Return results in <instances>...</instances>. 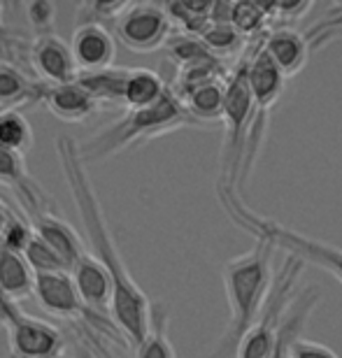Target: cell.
Instances as JSON below:
<instances>
[{"label":"cell","instance_id":"2e32d148","mask_svg":"<svg viewBox=\"0 0 342 358\" xmlns=\"http://www.w3.org/2000/svg\"><path fill=\"white\" fill-rule=\"evenodd\" d=\"M35 270L28 266L26 256L0 247V296L12 303H21L35 296Z\"/></svg>","mask_w":342,"mask_h":358},{"label":"cell","instance_id":"ac0fdd59","mask_svg":"<svg viewBox=\"0 0 342 358\" xmlns=\"http://www.w3.org/2000/svg\"><path fill=\"white\" fill-rule=\"evenodd\" d=\"M45 84L33 82L31 77L10 61L0 59V107L3 110H17L19 105L40 103Z\"/></svg>","mask_w":342,"mask_h":358},{"label":"cell","instance_id":"d6986e66","mask_svg":"<svg viewBox=\"0 0 342 358\" xmlns=\"http://www.w3.org/2000/svg\"><path fill=\"white\" fill-rule=\"evenodd\" d=\"M168 84L159 73L149 68H131L124 89V107L126 110H145L161 103L168 93Z\"/></svg>","mask_w":342,"mask_h":358},{"label":"cell","instance_id":"f546056e","mask_svg":"<svg viewBox=\"0 0 342 358\" xmlns=\"http://www.w3.org/2000/svg\"><path fill=\"white\" fill-rule=\"evenodd\" d=\"M12 210L7 207L3 200H0V235H3V231H5V226L10 224V219H12Z\"/></svg>","mask_w":342,"mask_h":358},{"label":"cell","instance_id":"8fae6325","mask_svg":"<svg viewBox=\"0 0 342 358\" xmlns=\"http://www.w3.org/2000/svg\"><path fill=\"white\" fill-rule=\"evenodd\" d=\"M31 66L42 84H68L80 77L70 45L56 33L38 35L31 47Z\"/></svg>","mask_w":342,"mask_h":358},{"label":"cell","instance_id":"8992f818","mask_svg":"<svg viewBox=\"0 0 342 358\" xmlns=\"http://www.w3.org/2000/svg\"><path fill=\"white\" fill-rule=\"evenodd\" d=\"M0 326L7 333L12 358H61L66 352V338L59 328L28 317L5 296H0Z\"/></svg>","mask_w":342,"mask_h":358},{"label":"cell","instance_id":"277c9868","mask_svg":"<svg viewBox=\"0 0 342 358\" xmlns=\"http://www.w3.org/2000/svg\"><path fill=\"white\" fill-rule=\"evenodd\" d=\"M224 205V210L231 214L233 221L240 228H245L247 233H252L254 238L273 242L275 249H282L284 254L296 256L303 263H312V266L326 270L333 279H338L342 284V249L329 242L315 240L310 235H305L294 228L282 226L280 221L261 217V214L252 212L242 203L240 196H228L219 198Z\"/></svg>","mask_w":342,"mask_h":358},{"label":"cell","instance_id":"e0dca14e","mask_svg":"<svg viewBox=\"0 0 342 358\" xmlns=\"http://www.w3.org/2000/svg\"><path fill=\"white\" fill-rule=\"evenodd\" d=\"M226 89H228V80L219 77V80L198 84L196 89H191L184 93V96H180V100L201 126L215 124V121H224Z\"/></svg>","mask_w":342,"mask_h":358},{"label":"cell","instance_id":"603a6c76","mask_svg":"<svg viewBox=\"0 0 342 358\" xmlns=\"http://www.w3.org/2000/svg\"><path fill=\"white\" fill-rule=\"evenodd\" d=\"M135 358H177L173 342L168 338V310L161 303H154L152 331L142 345L135 347Z\"/></svg>","mask_w":342,"mask_h":358},{"label":"cell","instance_id":"484cf974","mask_svg":"<svg viewBox=\"0 0 342 358\" xmlns=\"http://www.w3.org/2000/svg\"><path fill=\"white\" fill-rule=\"evenodd\" d=\"M28 266L35 270V275H45V272H61V270H68L66 263L61 261V256L54 252L52 247L47 245L45 240L40 238L38 233L33 235L31 245L24 252ZM70 272V270H68Z\"/></svg>","mask_w":342,"mask_h":358},{"label":"cell","instance_id":"5bb4252c","mask_svg":"<svg viewBox=\"0 0 342 358\" xmlns=\"http://www.w3.org/2000/svg\"><path fill=\"white\" fill-rule=\"evenodd\" d=\"M40 103L66 124H82L98 110V103L80 84V80L68 84H45Z\"/></svg>","mask_w":342,"mask_h":358},{"label":"cell","instance_id":"3957f363","mask_svg":"<svg viewBox=\"0 0 342 358\" xmlns=\"http://www.w3.org/2000/svg\"><path fill=\"white\" fill-rule=\"evenodd\" d=\"M182 128H201V124L191 117L180 96L170 89L161 103L145 107V110H126L119 119L91 135L84 145H80V149L89 166V163L105 161L135 145L182 131Z\"/></svg>","mask_w":342,"mask_h":358},{"label":"cell","instance_id":"6da1fadb","mask_svg":"<svg viewBox=\"0 0 342 358\" xmlns=\"http://www.w3.org/2000/svg\"><path fill=\"white\" fill-rule=\"evenodd\" d=\"M56 154H59L61 170L70 189V196H73L75 210L80 214L89 254L101 261L103 268L112 277V286H114L112 319L128 345L135 349L145 342L149 331H152L154 305L149 303L147 293L133 279L117 242L112 238L101 198H98L94 182H91V175L87 170L89 166L84 161L80 145L73 138H68V135H61L56 140Z\"/></svg>","mask_w":342,"mask_h":358},{"label":"cell","instance_id":"ffe728a7","mask_svg":"<svg viewBox=\"0 0 342 358\" xmlns=\"http://www.w3.org/2000/svg\"><path fill=\"white\" fill-rule=\"evenodd\" d=\"M319 300H322V291H319L317 286H308V289L298 291L294 305L289 307L287 319H284L282 335H280V342H277V349H275L270 358H289L291 340L298 338V335H303V328H305V324H308L310 314L315 312V307L319 305Z\"/></svg>","mask_w":342,"mask_h":358},{"label":"cell","instance_id":"30bf717a","mask_svg":"<svg viewBox=\"0 0 342 358\" xmlns=\"http://www.w3.org/2000/svg\"><path fill=\"white\" fill-rule=\"evenodd\" d=\"M70 52L82 73H98V70L114 68L117 59V38L101 21H82L75 26L70 38Z\"/></svg>","mask_w":342,"mask_h":358},{"label":"cell","instance_id":"4fadbf2b","mask_svg":"<svg viewBox=\"0 0 342 358\" xmlns=\"http://www.w3.org/2000/svg\"><path fill=\"white\" fill-rule=\"evenodd\" d=\"M310 35H303L289 26L275 28L261 40L263 52L284 77H294L308 66L312 45Z\"/></svg>","mask_w":342,"mask_h":358},{"label":"cell","instance_id":"4316f807","mask_svg":"<svg viewBox=\"0 0 342 358\" xmlns=\"http://www.w3.org/2000/svg\"><path fill=\"white\" fill-rule=\"evenodd\" d=\"M33 235H35V231H33L31 221L12 214L10 224L5 226L3 235H0V247H7V249H12V252L24 254L28 249V245H31Z\"/></svg>","mask_w":342,"mask_h":358},{"label":"cell","instance_id":"9a60e30c","mask_svg":"<svg viewBox=\"0 0 342 358\" xmlns=\"http://www.w3.org/2000/svg\"><path fill=\"white\" fill-rule=\"evenodd\" d=\"M31 226H33V231L61 256V261L66 263L68 270H73L77 263L89 254L87 240H82L80 233H77L61 214H45V217L33 219Z\"/></svg>","mask_w":342,"mask_h":358},{"label":"cell","instance_id":"d4e9b609","mask_svg":"<svg viewBox=\"0 0 342 358\" xmlns=\"http://www.w3.org/2000/svg\"><path fill=\"white\" fill-rule=\"evenodd\" d=\"M268 7L256 3H233L231 5V26L242 38L261 33L268 24Z\"/></svg>","mask_w":342,"mask_h":358},{"label":"cell","instance_id":"cb8c5ba5","mask_svg":"<svg viewBox=\"0 0 342 358\" xmlns=\"http://www.w3.org/2000/svg\"><path fill=\"white\" fill-rule=\"evenodd\" d=\"M201 40L212 54L222 59V56L238 52L245 38H242V35L235 31L231 24H224V21H212V24L201 33Z\"/></svg>","mask_w":342,"mask_h":358},{"label":"cell","instance_id":"9c48e42d","mask_svg":"<svg viewBox=\"0 0 342 358\" xmlns=\"http://www.w3.org/2000/svg\"><path fill=\"white\" fill-rule=\"evenodd\" d=\"M33 298L38 300V305L42 310L56 319L87 317L91 321H98V324H103V326H108V324L117 326L114 321H105L87 310V305H84L80 291H77V286H75V279L68 270L38 275V279H35V296Z\"/></svg>","mask_w":342,"mask_h":358},{"label":"cell","instance_id":"52a82bcc","mask_svg":"<svg viewBox=\"0 0 342 358\" xmlns=\"http://www.w3.org/2000/svg\"><path fill=\"white\" fill-rule=\"evenodd\" d=\"M112 28L114 38L138 54L156 52L173 38V19L166 5L156 3H128L124 12L114 19Z\"/></svg>","mask_w":342,"mask_h":358},{"label":"cell","instance_id":"44dd1931","mask_svg":"<svg viewBox=\"0 0 342 358\" xmlns=\"http://www.w3.org/2000/svg\"><path fill=\"white\" fill-rule=\"evenodd\" d=\"M128 70L131 68H108L98 70V73H82L77 80L84 89L91 93V98L98 105H124V89L128 80Z\"/></svg>","mask_w":342,"mask_h":358},{"label":"cell","instance_id":"7c38bea8","mask_svg":"<svg viewBox=\"0 0 342 358\" xmlns=\"http://www.w3.org/2000/svg\"><path fill=\"white\" fill-rule=\"evenodd\" d=\"M70 275L75 279V286H77V291H80L87 310L105 321H114L112 319L114 286H112L110 272L103 268V263L94 259L91 254H87L73 270H70Z\"/></svg>","mask_w":342,"mask_h":358},{"label":"cell","instance_id":"4dcf8cb0","mask_svg":"<svg viewBox=\"0 0 342 358\" xmlns=\"http://www.w3.org/2000/svg\"><path fill=\"white\" fill-rule=\"evenodd\" d=\"M0 17H3V5H0Z\"/></svg>","mask_w":342,"mask_h":358},{"label":"cell","instance_id":"f1b7e54d","mask_svg":"<svg viewBox=\"0 0 342 358\" xmlns=\"http://www.w3.org/2000/svg\"><path fill=\"white\" fill-rule=\"evenodd\" d=\"M289 358H338V354L331 347L322 345V342L308 340L303 335L291 340L289 345Z\"/></svg>","mask_w":342,"mask_h":358},{"label":"cell","instance_id":"ba28073f","mask_svg":"<svg viewBox=\"0 0 342 358\" xmlns=\"http://www.w3.org/2000/svg\"><path fill=\"white\" fill-rule=\"evenodd\" d=\"M0 186H7L21 210H26L28 221L45 217V214H61L56 200L42 189V184L26 168V156L7 152L0 147Z\"/></svg>","mask_w":342,"mask_h":358},{"label":"cell","instance_id":"5b68a950","mask_svg":"<svg viewBox=\"0 0 342 358\" xmlns=\"http://www.w3.org/2000/svg\"><path fill=\"white\" fill-rule=\"evenodd\" d=\"M305 268V263L296 256L287 254V261L282 263L275 275L273 291L268 296V303L263 307L259 321L252 326V331L240 342L235 358H270L280 342L284 319H287L289 307L296 300V284Z\"/></svg>","mask_w":342,"mask_h":358},{"label":"cell","instance_id":"83f0119b","mask_svg":"<svg viewBox=\"0 0 342 358\" xmlns=\"http://www.w3.org/2000/svg\"><path fill=\"white\" fill-rule=\"evenodd\" d=\"M26 14L31 26L38 31V35H49L54 28V19H56V7L54 3H47V0H38V3L26 5Z\"/></svg>","mask_w":342,"mask_h":358},{"label":"cell","instance_id":"7a4b0ae2","mask_svg":"<svg viewBox=\"0 0 342 358\" xmlns=\"http://www.w3.org/2000/svg\"><path fill=\"white\" fill-rule=\"evenodd\" d=\"M275 252L277 249L273 242L256 238V245L249 252L226 261L222 279L228 303V324L212 358H228L238 354L240 342L259 321L275 284Z\"/></svg>","mask_w":342,"mask_h":358},{"label":"cell","instance_id":"7402d4cb","mask_svg":"<svg viewBox=\"0 0 342 358\" xmlns=\"http://www.w3.org/2000/svg\"><path fill=\"white\" fill-rule=\"evenodd\" d=\"M33 126L19 110H0V147L26 156L33 147Z\"/></svg>","mask_w":342,"mask_h":358}]
</instances>
